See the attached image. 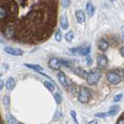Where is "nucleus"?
I'll use <instances>...</instances> for the list:
<instances>
[{"label":"nucleus","mask_w":124,"mask_h":124,"mask_svg":"<svg viewBox=\"0 0 124 124\" xmlns=\"http://www.w3.org/2000/svg\"><path fill=\"white\" fill-rule=\"evenodd\" d=\"M58 0H0V32L22 45L47 41L55 30Z\"/></svg>","instance_id":"nucleus-1"},{"label":"nucleus","mask_w":124,"mask_h":124,"mask_svg":"<svg viewBox=\"0 0 124 124\" xmlns=\"http://www.w3.org/2000/svg\"><path fill=\"white\" fill-rule=\"evenodd\" d=\"M100 77H101L100 72L98 70H93L87 75V83L91 86H93L98 82V80L100 79Z\"/></svg>","instance_id":"nucleus-2"},{"label":"nucleus","mask_w":124,"mask_h":124,"mask_svg":"<svg viewBox=\"0 0 124 124\" xmlns=\"http://www.w3.org/2000/svg\"><path fill=\"white\" fill-rule=\"evenodd\" d=\"M106 78H107V80H108L109 82L111 84H113V85H117V84H119L121 82L120 76L117 73L114 72V71L108 72L107 75H106Z\"/></svg>","instance_id":"nucleus-3"},{"label":"nucleus","mask_w":124,"mask_h":124,"mask_svg":"<svg viewBox=\"0 0 124 124\" xmlns=\"http://www.w3.org/2000/svg\"><path fill=\"white\" fill-rule=\"evenodd\" d=\"M91 97V93L88 89L86 88H81L79 93H78V100L81 103H87L90 100Z\"/></svg>","instance_id":"nucleus-4"},{"label":"nucleus","mask_w":124,"mask_h":124,"mask_svg":"<svg viewBox=\"0 0 124 124\" xmlns=\"http://www.w3.org/2000/svg\"><path fill=\"white\" fill-rule=\"evenodd\" d=\"M5 52L9 54H12V55H22L23 54V51L20 50V49H17V48H13V47H5Z\"/></svg>","instance_id":"nucleus-5"},{"label":"nucleus","mask_w":124,"mask_h":124,"mask_svg":"<svg viewBox=\"0 0 124 124\" xmlns=\"http://www.w3.org/2000/svg\"><path fill=\"white\" fill-rule=\"evenodd\" d=\"M49 66L50 68H52L53 70H58L60 67H61V63L60 60L56 57H53L49 60Z\"/></svg>","instance_id":"nucleus-6"},{"label":"nucleus","mask_w":124,"mask_h":124,"mask_svg":"<svg viewBox=\"0 0 124 124\" xmlns=\"http://www.w3.org/2000/svg\"><path fill=\"white\" fill-rule=\"evenodd\" d=\"M107 63H108V59H107L106 55H104V54L98 55V57H97V65H98L99 68H105Z\"/></svg>","instance_id":"nucleus-7"},{"label":"nucleus","mask_w":124,"mask_h":124,"mask_svg":"<svg viewBox=\"0 0 124 124\" xmlns=\"http://www.w3.org/2000/svg\"><path fill=\"white\" fill-rule=\"evenodd\" d=\"M97 48L100 50V51H106L109 48V43L105 40V39H100L98 42H97Z\"/></svg>","instance_id":"nucleus-8"},{"label":"nucleus","mask_w":124,"mask_h":124,"mask_svg":"<svg viewBox=\"0 0 124 124\" xmlns=\"http://www.w3.org/2000/svg\"><path fill=\"white\" fill-rule=\"evenodd\" d=\"M57 78H58V80L60 81V83H61L64 87H68V82H67L66 77H65V75H64L63 72H61V71L58 72V74H57Z\"/></svg>","instance_id":"nucleus-9"},{"label":"nucleus","mask_w":124,"mask_h":124,"mask_svg":"<svg viewBox=\"0 0 124 124\" xmlns=\"http://www.w3.org/2000/svg\"><path fill=\"white\" fill-rule=\"evenodd\" d=\"M76 17H77V20H78V23H83L85 21V14L81 11V10H78L76 12Z\"/></svg>","instance_id":"nucleus-10"},{"label":"nucleus","mask_w":124,"mask_h":124,"mask_svg":"<svg viewBox=\"0 0 124 124\" xmlns=\"http://www.w3.org/2000/svg\"><path fill=\"white\" fill-rule=\"evenodd\" d=\"M86 11H87V15L89 16H93L94 14V7H93V3L91 1H89L86 5Z\"/></svg>","instance_id":"nucleus-11"},{"label":"nucleus","mask_w":124,"mask_h":124,"mask_svg":"<svg viewBox=\"0 0 124 124\" xmlns=\"http://www.w3.org/2000/svg\"><path fill=\"white\" fill-rule=\"evenodd\" d=\"M60 26L63 30H67L68 27H69V22H68V18L67 16H62L60 17Z\"/></svg>","instance_id":"nucleus-12"},{"label":"nucleus","mask_w":124,"mask_h":124,"mask_svg":"<svg viewBox=\"0 0 124 124\" xmlns=\"http://www.w3.org/2000/svg\"><path fill=\"white\" fill-rule=\"evenodd\" d=\"M15 86H16V80L13 78H9L8 81H7V84H6L7 89L11 91V90H13L15 88Z\"/></svg>","instance_id":"nucleus-13"},{"label":"nucleus","mask_w":124,"mask_h":124,"mask_svg":"<svg viewBox=\"0 0 124 124\" xmlns=\"http://www.w3.org/2000/svg\"><path fill=\"white\" fill-rule=\"evenodd\" d=\"M91 48L89 47H85V48H79V54L82 55H88L90 54Z\"/></svg>","instance_id":"nucleus-14"},{"label":"nucleus","mask_w":124,"mask_h":124,"mask_svg":"<svg viewBox=\"0 0 124 124\" xmlns=\"http://www.w3.org/2000/svg\"><path fill=\"white\" fill-rule=\"evenodd\" d=\"M6 119H7V121H8V123L9 124H16V117H15L13 115H11V114H8V115L6 116Z\"/></svg>","instance_id":"nucleus-15"},{"label":"nucleus","mask_w":124,"mask_h":124,"mask_svg":"<svg viewBox=\"0 0 124 124\" xmlns=\"http://www.w3.org/2000/svg\"><path fill=\"white\" fill-rule=\"evenodd\" d=\"M118 111H119V106H117V105L112 106L111 109H110V111H109L110 116H115V115H116V114L118 113Z\"/></svg>","instance_id":"nucleus-16"},{"label":"nucleus","mask_w":124,"mask_h":124,"mask_svg":"<svg viewBox=\"0 0 124 124\" xmlns=\"http://www.w3.org/2000/svg\"><path fill=\"white\" fill-rule=\"evenodd\" d=\"M44 85H45V87H46L49 91H51V92H54V85L52 82H50V81H45V82H44Z\"/></svg>","instance_id":"nucleus-17"},{"label":"nucleus","mask_w":124,"mask_h":124,"mask_svg":"<svg viewBox=\"0 0 124 124\" xmlns=\"http://www.w3.org/2000/svg\"><path fill=\"white\" fill-rule=\"evenodd\" d=\"M73 38H74V32L73 31H69L65 34V39L67 42H72Z\"/></svg>","instance_id":"nucleus-18"},{"label":"nucleus","mask_w":124,"mask_h":124,"mask_svg":"<svg viewBox=\"0 0 124 124\" xmlns=\"http://www.w3.org/2000/svg\"><path fill=\"white\" fill-rule=\"evenodd\" d=\"M25 66H27V67H29V68H31V69H33V70H35V71H42V70H43V68H42L41 66H39V65H32V64H25Z\"/></svg>","instance_id":"nucleus-19"},{"label":"nucleus","mask_w":124,"mask_h":124,"mask_svg":"<svg viewBox=\"0 0 124 124\" xmlns=\"http://www.w3.org/2000/svg\"><path fill=\"white\" fill-rule=\"evenodd\" d=\"M54 38H55V40H56L57 42H60V41H61L62 35H61V31H60V30H57V31H56L55 34H54Z\"/></svg>","instance_id":"nucleus-20"},{"label":"nucleus","mask_w":124,"mask_h":124,"mask_svg":"<svg viewBox=\"0 0 124 124\" xmlns=\"http://www.w3.org/2000/svg\"><path fill=\"white\" fill-rule=\"evenodd\" d=\"M110 116V113L107 112V113H98V114H96L95 115V116L96 117H100V118H104V117H107Z\"/></svg>","instance_id":"nucleus-21"},{"label":"nucleus","mask_w":124,"mask_h":124,"mask_svg":"<svg viewBox=\"0 0 124 124\" xmlns=\"http://www.w3.org/2000/svg\"><path fill=\"white\" fill-rule=\"evenodd\" d=\"M3 104H4L7 108L9 107V105H10V98H9L8 95H5V96L3 97Z\"/></svg>","instance_id":"nucleus-22"},{"label":"nucleus","mask_w":124,"mask_h":124,"mask_svg":"<svg viewBox=\"0 0 124 124\" xmlns=\"http://www.w3.org/2000/svg\"><path fill=\"white\" fill-rule=\"evenodd\" d=\"M54 98H55V101H56V103H61V100H62V98H61V94L59 93H56L55 94H54Z\"/></svg>","instance_id":"nucleus-23"},{"label":"nucleus","mask_w":124,"mask_h":124,"mask_svg":"<svg viewBox=\"0 0 124 124\" xmlns=\"http://www.w3.org/2000/svg\"><path fill=\"white\" fill-rule=\"evenodd\" d=\"M122 93H119V94H117V95H116L115 97H114V101L115 102H118V101H120L121 100V98H122Z\"/></svg>","instance_id":"nucleus-24"},{"label":"nucleus","mask_w":124,"mask_h":124,"mask_svg":"<svg viewBox=\"0 0 124 124\" xmlns=\"http://www.w3.org/2000/svg\"><path fill=\"white\" fill-rule=\"evenodd\" d=\"M60 63H61V65L63 66H66V67H71V63L69 61H67V60H60Z\"/></svg>","instance_id":"nucleus-25"},{"label":"nucleus","mask_w":124,"mask_h":124,"mask_svg":"<svg viewBox=\"0 0 124 124\" xmlns=\"http://www.w3.org/2000/svg\"><path fill=\"white\" fill-rule=\"evenodd\" d=\"M71 116H73V118H74L75 122H76L77 124H78V118H77V114H76V112H75V111H72V112H71Z\"/></svg>","instance_id":"nucleus-26"},{"label":"nucleus","mask_w":124,"mask_h":124,"mask_svg":"<svg viewBox=\"0 0 124 124\" xmlns=\"http://www.w3.org/2000/svg\"><path fill=\"white\" fill-rule=\"evenodd\" d=\"M69 5H70V0H63V1H62V6H63L64 8L69 7Z\"/></svg>","instance_id":"nucleus-27"},{"label":"nucleus","mask_w":124,"mask_h":124,"mask_svg":"<svg viewBox=\"0 0 124 124\" xmlns=\"http://www.w3.org/2000/svg\"><path fill=\"white\" fill-rule=\"evenodd\" d=\"M92 63H93L92 58H91V57H87V64H88V65H92Z\"/></svg>","instance_id":"nucleus-28"},{"label":"nucleus","mask_w":124,"mask_h":124,"mask_svg":"<svg viewBox=\"0 0 124 124\" xmlns=\"http://www.w3.org/2000/svg\"><path fill=\"white\" fill-rule=\"evenodd\" d=\"M0 124H7L3 120V117H2V116H1V111H0Z\"/></svg>","instance_id":"nucleus-29"},{"label":"nucleus","mask_w":124,"mask_h":124,"mask_svg":"<svg viewBox=\"0 0 124 124\" xmlns=\"http://www.w3.org/2000/svg\"><path fill=\"white\" fill-rule=\"evenodd\" d=\"M120 54L124 57V46L120 48Z\"/></svg>","instance_id":"nucleus-30"},{"label":"nucleus","mask_w":124,"mask_h":124,"mask_svg":"<svg viewBox=\"0 0 124 124\" xmlns=\"http://www.w3.org/2000/svg\"><path fill=\"white\" fill-rule=\"evenodd\" d=\"M3 87H4V82H3V80H0V90H2Z\"/></svg>","instance_id":"nucleus-31"},{"label":"nucleus","mask_w":124,"mask_h":124,"mask_svg":"<svg viewBox=\"0 0 124 124\" xmlns=\"http://www.w3.org/2000/svg\"><path fill=\"white\" fill-rule=\"evenodd\" d=\"M89 124H97V121H96L95 119H93V120H91V121L89 122Z\"/></svg>","instance_id":"nucleus-32"},{"label":"nucleus","mask_w":124,"mask_h":124,"mask_svg":"<svg viewBox=\"0 0 124 124\" xmlns=\"http://www.w3.org/2000/svg\"><path fill=\"white\" fill-rule=\"evenodd\" d=\"M121 32H122V36H123V38H124V26L121 27Z\"/></svg>","instance_id":"nucleus-33"},{"label":"nucleus","mask_w":124,"mask_h":124,"mask_svg":"<svg viewBox=\"0 0 124 124\" xmlns=\"http://www.w3.org/2000/svg\"><path fill=\"white\" fill-rule=\"evenodd\" d=\"M17 124H24V123H22V122H18Z\"/></svg>","instance_id":"nucleus-34"},{"label":"nucleus","mask_w":124,"mask_h":124,"mask_svg":"<svg viewBox=\"0 0 124 124\" xmlns=\"http://www.w3.org/2000/svg\"><path fill=\"white\" fill-rule=\"evenodd\" d=\"M110 1H115V0H110Z\"/></svg>","instance_id":"nucleus-35"}]
</instances>
